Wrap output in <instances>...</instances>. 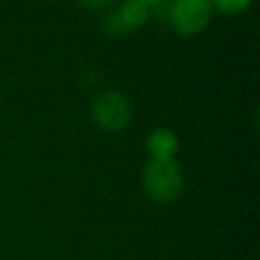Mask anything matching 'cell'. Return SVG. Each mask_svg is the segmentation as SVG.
I'll list each match as a JSON object with an SVG mask.
<instances>
[{
	"label": "cell",
	"instance_id": "52a82bcc",
	"mask_svg": "<svg viewBox=\"0 0 260 260\" xmlns=\"http://www.w3.org/2000/svg\"><path fill=\"white\" fill-rule=\"evenodd\" d=\"M108 2H110V0H79V4H81V6H85V8H89V10L104 8Z\"/></svg>",
	"mask_w": 260,
	"mask_h": 260
},
{
	"label": "cell",
	"instance_id": "ba28073f",
	"mask_svg": "<svg viewBox=\"0 0 260 260\" xmlns=\"http://www.w3.org/2000/svg\"><path fill=\"white\" fill-rule=\"evenodd\" d=\"M132 2H138V4H142V6H146V8H152V6H156L160 0H132Z\"/></svg>",
	"mask_w": 260,
	"mask_h": 260
},
{
	"label": "cell",
	"instance_id": "6da1fadb",
	"mask_svg": "<svg viewBox=\"0 0 260 260\" xmlns=\"http://www.w3.org/2000/svg\"><path fill=\"white\" fill-rule=\"evenodd\" d=\"M140 183L148 199L171 203L183 193V169L175 158H148L142 167Z\"/></svg>",
	"mask_w": 260,
	"mask_h": 260
},
{
	"label": "cell",
	"instance_id": "277c9868",
	"mask_svg": "<svg viewBox=\"0 0 260 260\" xmlns=\"http://www.w3.org/2000/svg\"><path fill=\"white\" fill-rule=\"evenodd\" d=\"M150 16V8L132 2V0H124L118 8H114L106 18H104V30L110 37H124L136 28H140Z\"/></svg>",
	"mask_w": 260,
	"mask_h": 260
},
{
	"label": "cell",
	"instance_id": "5b68a950",
	"mask_svg": "<svg viewBox=\"0 0 260 260\" xmlns=\"http://www.w3.org/2000/svg\"><path fill=\"white\" fill-rule=\"evenodd\" d=\"M146 150L150 158H175L179 150V136L171 128H154L146 136Z\"/></svg>",
	"mask_w": 260,
	"mask_h": 260
},
{
	"label": "cell",
	"instance_id": "8992f818",
	"mask_svg": "<svg viewBox=\"0 0 260 260\" xmlns=\"http://www.w3.org/2000/svg\"><path fill=\"white\" fill-rule=\"evenodd\" d=\"M209 2H211V8H215V10H219L221 14H228V16L242 14L252 4V0H209Z\"/></svg>",
	"mask_w": 260,
	"mask_h": 260
},
{
	"label": "cell",
	"instance_id": "7a4b0ae2",
	"mask_svg": "<svg viewBox=\"0 0 260 260\" xmlns=\"http://www.w3.org/2000/svg\"><path fill=\"white\" fill-rule=\"evenodd\" d=\"M213 16L209 0H173L169 6V24L179 37L203 32Z\"/></svg>",
	"mask_w": 260,
	"mask_h": 260
},
{
	"label": "cell",
	"instance_id": "3957f363",
	"mask_svg": "<svg viewBox=\"0 0 260 260\" xmlns=\"http://www.w3.org/2000/svg\"><path fill=\"white\" fill-rule=\"evenodd\" d=\"M91 120L106 132H120L132 120V104L120 91H104L91 102Z\"/></svg>",
	"mask_w": 260,
	"mask_h": 260
}]
</instances>
